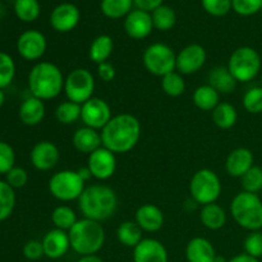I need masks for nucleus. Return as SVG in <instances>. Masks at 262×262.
I'll return each mask as SVG.
<instances>
[{
	"instance_id": "9d476101",
	"label": "nucleus",
	"mask_w": 262,
	"mask_h": 262,
	"mask_svg": "<svg viewBox=\"0 0 262 262\" xmlns=\"http://www.w3.org/2000/svg\"><path fill=\"white\" fill-rule=\"evenodd\" d=\"M95 87L94 74L86 68H76L66 77L63 91L69 101L82 105L94 97Z\"/></svg>"
},
{
	"instance_id": "f3484780",
	"label": "nucleus",
	"mask_w": 262,
	"mask_h": 262,
	"mask_svg": "<svg viewBox=\"0 0 262 262\" xmlns=\"http://www.w3.org/2000/svg\"><path fill=\"white\" fill-rule=\"evenodd\" d=\"M133 262H169L165 246L154 238H143L133 248Z\"/></svg>"
},
{
	"instance_id": "49530a36",
	"label": "nucleus",
	"mask_w": 262,
	"mask_h": 262,
	"mask_svg": "<svg viewBox=\"0 0 262 262\" xmlns=\"http://www.w3.org/2000/svg\"><path fill=\"white\" fill-rule=\"evenodd\" d=\"M23 256L30 261H37L45 256L42 242L37 239H30L23 246Z\"/></svg>"
},
{
	"instance_id": "a19ab883",
	"label": "nucleus",
	"mask_w": 262,
	"mask_h": 262,
	"mask_svg": "<svg viewBox=\"0 0 262 262\" xmlns=\"http://www.w3.org/2000/svg\"><path fill=\"white\" fill-rule=\"evenodd\" d=\"M15 164L14 148L9 143L0 141V176H7Z\"/></svg>"
},
{
	"instance_id": "423d86ee",
	"label": "nucleus",
	"mask_w": 262,
	"mask_h": 262,
	"mask_svg": "<svg viewBox=\"0 0 262 262\" xmlns=\"http://www.w3.org/2000/svg\"><path fill=\"white\" fill-rule=\"evenodd\" d=\"M228 69L239 83H247L258 76L262 67L261 55L251 46L235 49L228 60Z\"/></svg>"
},
{
	"instance_id": "6e6d98bb",
	"label": "nucleus",
	"mask_w": 262,
	"mask_h": 262,
	"mask_svg": "<svg viewBox=\"0 0 262 262\" xmlns=\"http://www.w3.org/2000/svg\"><path fill=\"white\" fill-rule=\"evenodd\" d=\"M3 14V7H2V4H0V15Z\"/></svg>"
},
{
	"instance_id": "4be33fe9",
	"label": "nucleus",
	"mask_w": 262,
	"mask_h": 262,
	"mask_svg": "<svg viewBox=\"0 0 262 262\" xmlns=\"http://www.w3.org/2000/svg\"><path fill=\"white\" fill-rule=\"evenodd\" d=\"M216 251L214 245L204 237H194L186 247V258L188 262H215Z\"/></svg>"
},
{
	"instance_id": "603ef678",
	"label": "nucleus",
	"mask_w": 262,
	"mask_h": 262,
	"mask_svg": "<svg viewBox=\"0 0 262 262\" xmlns=\"http://www.w3.org/2000/svg\"><path fill=\"white\" fill-rule=\"evenodd\" d=\"M77 262H104L101 257H99L97 255H90V256H81Z\"/></svg>"
},
{
	"instance_id": "b1692460",
	"label": "nucleus",
	"mask_w": 262,
	"mask_h": 262,
	"mask_svg": "<svg viewBox=\"0 0 262 262\" xmlns=\"http://www.w3.org/2000/svg\"><path fill=\"white\" fill-rule=\"evenodd\" d=\"M45 113L46 107L42 100L31 96L27 97L20 104L18 115H19V119L23 124L28 125V127H35L42 122L43 118H45Z\"/></svg>"
},
{
	"instance_id": "5701e85b",
	"label": "nucleus",
	"mask_w": 262,
	"mask_h": 262,
	"mask_svg": "<svg viewBox=\"0 0 262 262\" xmlns=\"http://www.w3.org/2000/svg\"><path fill=\"white\" fill-rule=\"evenodd\" d=\"M72 143L78 152L90 155L102 146L101 133L90 127H82L74 132Z\"/></svg>"
},
{
	"instance_id": "0eeeda50",
	"label": "nucleus",
	"mask_w": 262,
	"mask_h": 262,
	"mask_svg": "<svg viewBox=\"0 0 262 262\" xmlns=\"http://www.w3.org/2000/svg\"><path fill=\"white\" fill-rule=\"evenodd\" d=\"M223 191L219 176L211 169H200L192 176L189 182V194L197 205L215 204Z\"/></svg>"
},
{
	"instance_id": "a211bd4d",
	"label": "nucleus",
	"mask_w": 262,
	"mask_h": 262,
	"mask_svg": "<svg viewBox=\"0 0 262 262\" xmlns=\"http://www.w3.org/2000/svg\"><path fill=\"white\" fill-rule=\"evenodd\" d=\"M42 247L43 253L50 260H58L63 256L67 255V252L71 248V241H69L68 232L61 229L49 230L42 238Z\"/></svg>"
},
{
	"instance_id": "39448f33",
	"label": "nucleus",
	"mask_w": 262,
	"mask_h": 262,
	"mask_svg": "<svg viewBox=\"0 0 262 262\" xmlns=\"http://www.w3.org/2000/svg\"><path fill=\"white\" fill-rule=\"evenodd\" d=\"M230 215L248 232L262 229V200L256 193L239 192L230 202Z\"/></svg>"
},
{
	"instance_id": "4d7b16f0",
	"label": "nucleus",
	"mask_w": 262,
	"mask_h": 262,
	"mask_svg": "<svg viewBox=\"0 0 262 262\" xmlns=\"http://www.w3.org/2000/svg\"><path fill=\"white\" fill-rule=\"evenodd\" d=\"M261 87H262V79H261Z\"/></svg>"
},
{
	"instance_id": "c03bdc74",
	"label": "nucleus",
	"mask_w": 262,
	"mask_h": 262,
	"mask_svg": "<svg viewBox=\"0 0 262 262\" xmlns=\"http://www.w3.org/2000/svg\"><path fill=\"white\" fill-rule=\"evenodd\" d=\"M204 9L214 17H224L232 9V0H201Z\"/></svg>"
},
{
	"instance_id": "dca6fc26",
	"label": "nucleus",
	"mask_w": 262,
	"mask_h": 262,
	"mask_svg": "<svg viewBox=\"0 0 262 262\" xmlns=\"http://www.w3.org/2000/svg\"><path fill=\"white\" fill-rule=\"evenodd\" d=\"M81 19V12L71 3H63L53 9L50 14V25L56 32L67 33L77 27Z\"/></svg>"
},
{
	"instance_id": "2f4dec72",
	"label": "nucleus",
	"mask_w": 262,
	"mask_h": 262,
	"mask_svg": "<svg viewBox=\"0 0 262 262\" xmlns=\"http://www.w3.org/2000/svg\"><path fill=\"white\" fill-rule=\"evenodd\" d=\"M133 0H101V12L105 17L119 19L132 12Z\"/></svg>"
},
{
	"instance_id": "3c124183",
	"label": "nucleus",
	"mask_w": 262,
	"mask_h": 262,
	"mask_svg": "<svg viewBox=\"0 0 262 262\" xmlns=\"http://www.w3.org/2000/svg\"><path fill=\"white\" fill-rule=\"evenodd\" d=\"M78 174H79V177H81L82 179H83L84 182H89L90 179L92 178V174H91V171H90V169L87 168V166H83V168H79L78 170Z\"/></svg>"
},
{
	"instance_id": "ddd939ff",
	"label": "nucleus",
	"mask_w": 262,
	"mask_h": 262,
	"mask_svg": "<svg viewBox=\"0 0 262 262\" xmlns=\"http://www.w3.org/2000/svg\"><path fill=\"white\" fill-rule=\"evenodd\" d=\"M207 59L206 50L200 43H191L177 54L176 69L182 76H191L201 71Z\"/></svg>"
},
{
	"instance_id": "a18cd8bd",
	"label": "nucleus",
	"mask_w": 262,
	"mask_h": 262,
	"mask_svg": "<svg viewBox=\"0 0 262 262\" xmlns=\"http://www.w3.org/2000/svg\"><path fill=\"white\" fill-rule=\"evenodd\" d=\"M5 182H7L13 189L23 188L28 182V173L26 171V169L19 168V166H14V168L5 176Z\"/></svg>"
},
{
	"instance_id": "6ab92c4d",
	"label": "nucleus",
	"mask_w": 262,
	"mask_h": 262,
	"mask_svg": "<svg viewBox=\"0 0 262 262\" xmlns=\"http://www.w3.org/2000/svg\"><path fill=\"white\" fill-rule=\"evenodd\" d=\"M154 23L151 14L143 10L135 9L125 17L124 30L133 40H143L152 32Z\"/></svg>"
},
{
	"instance_id": "cd10ccee",
	"label": "nucleus",
	"mask_w": 262,
	"mask_h": 262,
	"mask_svg": "<svg viewBox=\"0 0 262 262\" xmlns=\"http://www.w3.org/2000/svg\"><path fill=\"white\" fill-rule=\"evenodd\" d=\"M114 50V41L109 35H100L90 45L89 56L95 64H102L109 60Z\"/></svg>"
},
{
	"instance_id": "e433bc0d",
	"label": "nucleus",
	"mask_w": 262,
	"mask_h": 262,
	"mask_svg": "<svg viewBox=\"0 0 262 262\" xmlns=\"http://www.w3.org/2000/svg\"><path fill=\"white\" fill-rule=\"evenodd\" d=\"M14 12L22 22H33L40 15V3L37 0H15Z\"/></svg>"
},
{
	"instance_id": "f704fd0d",
	"label": "nucleus",
	"mask_w": 262,
	"mask_h": 262,
	"mask_svg": "<svg viewBox=\"0 0 262 262\" xmlns=\"http://www.w3.org/2000/svg\"><path fill=\"white\" fill-rule=\"evenodd\" d=\"M161 89L170 97H179L186 91V81L179 72H171L161 77Z\"/></svg>"
},
{
	"instance_id": "c756f323",
	"label": "nucleus",
	"mask_w": 262,
	"mask_h": 262,
	"mask_svg": "<svg viewBox=\"0 0 262 262\" xmlns=\"http://www.w3.org/2000/svg\"><path fill=\"white\" fill-rule=\"evenodd\" d=\"M142 232L143 230L138 227L137 223L127 220L118 227L117 238L119 243H122L125 247L135 248L143 239Z\"/></svg>"
},
{
	"instance_id": "c9c22d12",
	"label": "nucleus",
	"mask_w": 262,
	"mask_h": 262,
	"mask_svg": "<svg viewBox=\"0 0 262 262\" xmlns=\"http://www.w3.org/2000/svg\"><path fill=\"white\" fill-rule=\"evenodd\" d=\"M15 207L14 189L4 181H0V222L7 220Z\"/></svg>"
},
{
	"instance_id": "58836bf2",
	"label": "nucleus",
	"mask_w": 262,
	"mask_h": 262,
	"mask_svg": "<svg viewBox=\"0 0 262 262\" xmlns=\"http://www.w3.org/2000/svg\"><path fill=\"white\" fill-rule=\"evenodd\" d=\"M15 77V63L12 56L0 51V90L10 86Z\"/></svg>"
},
{
	"instance_id": "37998d69",
	"label": "nucleus",
	"mask_w": 262,
	"mask_h": 262,
	"mask_svg": "<svg viewBox=\"0 0 262 262\" xmlns=\"http://www.w3.org/2000/svg\"><path fill=\"white\" fill-rule=\"evenodd\" d=\"M262 0H232V9L237 14L250 17L261 12Z\"/></svg>"
},
{
	"instance_id": "7c9ffc66",
	"label": "nucleus",
	"mask_w": 262,
	"mask_h": 262,
	"mask_svg": "<svg viewBox=\"0 0 262 262\" xmlns=\"http://www.w3.org/2000/svg\"><path fill=\"white\" fill-rule=\"evenodd\" d=\"M77 222L78 219H77L76 211L68 205H59L51 212V223L56 229L68 232Z\"/></svg>"
},
{
	"instance_id": "473e14b6",
	"label": "nucleus",
	"mask_w": 262,
	"mask_h": 262,
	"mask_svg": "<svg viewBox=\"0 0 262 262\" xmlns=\"http://www.w3.org/2000/svg\"><path fill=\"white\" fill-rule=\"evenodd\" d=\"M154 28L159 31H169L176 26L177 14L173 8L168 5H160L151 13Z\"/></svg>"
},
{
	"instance_id": "393cba45",
	"label": "nucleus",
	"mask_w": 262,
	"mask_h": 262,
	"mask_svg": "<svg viewBox=\"0 0 262 262\" xmlns=\"http://www.w3.org/2000/svg\"><path fill=\"white\" fill-rule=\"evenodd\" d=\"M207 81L211 87H214L219 94L229 95L237 87L238 82L235 81L234 77L229 72L228 67H215L210 71L209 76H207Z\"/></svg>"
},
{
	"instance_id": "79ce46f5",
	"label": "nucleus",
	"mask_w": 262,
	"mask_h": 262,
	"mask_svg": "<svg viewBox=\"0 0 262 262\" xmlns=\"http://www.w3.org/2000/svg\"><path fill=\"white\" fill-rule=\"evenodd\" d=\"M245 247V253L252 256L255 258L262 257V232L256 230V232H250V234L246 237L243 242Z\"/></svg>"
},
{
	"instance_id": "f03ea898",
	"label": "nucleus",
	"mask_w": 262,
	"mask_h": 262,
	"mask_svg": "<svg viewBox=\"0 0 262 262\" xmlns=\"http://www.w3.org/2000/svg\"><path fill=\"white\" fill-rule=\"evenodd\" d=\"M78 207L83 217L101 223L115 214L118 209V196L110 187L92 184L84 188L78 199Z\"/></svg>"
},
{
	"instance_id": "72a5a7b5",
	"label": "nucleus",
	"mask_w": 262,
	"mask_h": 262,
	"mask_svg": "<svg viewBox=\"0 0 262 262\" xmlns=\"http://www.w3.org/2000/svg\"><path fill=\"white\" fill-rule=\"evenodd\" d=\"M55 118L61 124H73L81 120V105L69 100L60 102L55 109Z\"/></svg>"
},
{
	"instance_id": "a878e982",
	"label": "nucleus",
	"mask_w": 262,
	"mask_h": 262,
	"mask_svg": "<svg viewBox=\"0 0 262 262\" xmlns=\"http://www.w3.org/2000/svg\"><path fill=\"white\" fill-rule=\"evenodd\" d=\"M200 220H201L202 225L207 229L219 230L227 224V212L216 202L205 205L200 211Z\"/></svg>"
},
{
	"instance_id": "09e8293b",
	"label": "nucleus",
	"mask_w": 262,
	"mask_h": 262,
	"mask_svg": "<svg viewBox=\"0 0 262 262\" xmlns=\"http://www.w3.org/2000/svg\"><path fill=\"white\" fill-rule=\"evenodd\" d=\"M163 2L164 0H133V4L137 7V9L147 13H152L156 8L163 5Z\"/></svg>"
},
{
	"instance_id": "de8ad7c7",
	"label": "nucleus",
	"mask_w": 262,
	"mask_h": 262,
	"mask_svg": "<svg viewBox=\"0 0 262 262\" xmlns=\"http://www.w3.org/2000/svg\"><path fill=\"white\" fill-rule=\"evenodd\" d=\"M97 76L101 79L102 82H112L114 81L115 76H117V69L109 61H105V63L99 64L97 66Z\"/></svg>"
},
{
	"instance_id": "864d4df0",
	"label": "nucleus",
	"mask_w": 262,
	"mask_h": 262,
	"mask_svg": "<svg viewBox=\"0 0 262 262\" xmlns=\"http://www.w3.org/2000/svg\"><path fill=\"white\" fill-rule=\"evenodd\" d=\"M4 101H5L4 91H3V90H0V109H2V106L4 105Z\"/></svg>"
},
{
	"instance_id": "c85d7f7f",
	"label": "nucleus",
	"mask_w": 262,
	"mask_h": 262,
	"mask_svg": "<svg viewBox=\"0 0 262 262\" xmlns=\"http://www.w3.org/2000/svg\"><path fill=\"white\" fill-rule=\"evenodd\" d=\"M214 124L220 129H230L237 124L238 112L229 102H220L211 112Z\"/></svg>"
},
{
	"instance_id": "7ed1b4c3",
	"label": "nucleus",
	"mask_w": 262,
	"mask_h": 262,
	"mask_svg": "<svg viewBox=\"0 0 262 262\" xmlns=\"http://www.w3.org/2000/svg\"><path fill=\"white\" fill-rule=\"evenodd\" d=\"M64 78L60 68L50 61H38L28 73V90L37 99L53 100L64 90Z\"/></svg>"
},
{
	"instance_id": "4c0bfd02",
	"label": "nucleus",
	"mask_w": 262,
	"mask_h": 262,
	"mask_svg": "<svg viewBox=\"0 0 262 262\" xmlns=\"http://www.w3.org/2000/svg\"><path fill=\"white\" fill-rule=\"evenodd\" d=\"M241 186L245 192L256 193L262 191V168L253 165L245 176L241 178Z\"/></svg>"
},
{
	"instance_id": "f257e3e1",
	"label": "nucleus",
	"mask_w": 262,
	"mask_h": 262,
	"mask_svg": "<svg viewBox=\"0 0 262 262\" xmlns=\"http://www.w3.org/2000/svg\"><path fill=\"white\" fill-rule=\"evenodd\" d=\"M141 130V123L135 115L128 113L114 115L100 132L102 146L115 155L127 154L138 143Z\"/></svg>"
},
{
	"instance_id": "aec40b11",
	"label": "nucleus",
	"mask_w": 262,
	"mask_h": 262,
	"mask_svg": "<svg viewBox=\"0 0 262 262\" xmlns=\"http://www.w3.org/2000/svg\"><path fill=\"white\" fill-rule=\"evenodd\" d=\"M253 165H255V158L252 151L247 147H238L232 150L225 161L227 173L232 178L241 179Z\"/></svg>"
},
{
	"instance_id": "412c9836",
	"label": "nucleus",
	"mask_w": 262,
	"mask_h": 262,
	"mask_svg": "<svg viewBox=\"0 0 262 262\" xmlns=\"http://www.w3.org/2000/svg\"><path fill=\"white\" fill-rule=\"evenodd\" d=\"M135 222L138 227L147 233H155L163 228L164 214L159 206L154 204H145L136 211Z\"/></svg>"
},
{
	"instance_id": "1a4fd4ad",
	"label": "nucleus",
	"mask_w": 262,
	"mask_h": 262,
	"mask_svg": "<svg viewBox=\"0 0 262 262\" xmlns=\"http://www.w3.org/2000/svg\"><path fill=\"white\" fill-rule=\"evenodd\" d=\"M142 61L148 73L156 77H164L176 71L177 54L166 43L155 42L146 48Z\"/></svg>"
},
{
	"instance_id": "5fc2aeb1",
	"label": "nucleus",
	"mask_w": 262,
	"mask_h": 262,
	"mask_svg": "<svg viewBox=\"0 0 262 262\" xmlns=\"http://www.w3.org/2000/svg\"><path fill=\"white\" fill-rule=\"evenodd\" d=\"M215 262H228V261L225 260V258L223 257V256H219V255H217V256H216V258H215Z\"/></svg>"
},
{
	"instance_id": "bb28decb",
	"label": "nucleus",
	"mask_w": 262,
	"mask_h": 262,
	"mask_svg": "<svg viewBox=\"0 0 262 262\" xmlns=\"http://www.w3.org/2000/svg\"><path fill=\"white\" fill-rule=\"evenodd\" d=\"M193 104L197 109L202 112H212L220 104V94L214 87L207 84H201L193 92Z\"/></svg>"
},
{
	"instance_id": "8fccbe9b",
	"label": "nucleus",
	"mask_w": 262,
	"mask_h": 262,
	"mask_svg": "<svg viewBox=\"0 0 262 262\" xmlns=\"http://www.w3.org/2000/svg\"><path fill=\"white\" fill-rule=\"evenodd\" d=\"M228 262H260L258 258L252 257V256L247 255V253H239V255L234 256L233 258H230Z\"/></svg>"
},
{
	"instance_id": "13d9d810",
	"label": "nucleus",
	"mask_w": 262,
	"mask_h": 262,
	"mask_svg": "<svg viewBox=\"0 0 262 262\" xmlns=\"http://www.w3.org/2000/svg\"><path fill=\"white\" fill-rule=\"evenodd\" d=\"M261 13H262V8H261Z\"/></svg>"
},
{
	"instance_id": "4468645a",
	"label": "nucleus",
	"mask_w": 262,
	"mask_h": 262,
	"mask_svg": "<svg viewBox=\"0 0 262 262\" xmlns=\"http://www.w3.org/2000/svg\"><path fill=\"white\" fill-rule=\"evenodd\" d=\"M48 41L43 33L36 30L25 31L17 40V51L25 60H40L46 53Z\"/></svg>"
},
{
	"instance_id": "6e6552de",
	"label": "nucleus",
	"mask_w": 262,
	"mask_h": 262,
	"mask_svg": "<svg viewBox=\"0 0 262 262\" xmlns=\"http://www.w3.org/2000/svg\"><path fill=\"white\" fill-rule=\"evenodd\" d=\"M86 182L79 177L77 170H60L49 179V192L54 199L61 202L78 201L86 188Z\"/></svg>"
},
{
	"instance_id": "ea45409f",
	"label": "nucleus",
	"mask_w": 262,
	"mask_h": 262,
	"mask_svg": "<svg viewBox=\"0 0 262 262\" xmlns=\"http://www.w3.org/2000/svg\"><path fill=\"white\" fill-rule=\"evenodd\" d=\"M243 107L250 114H261L262 113V87L256 86L247 90L242 99Z\"/></svg>"
},
{
	"instance_id": "f8f14e48",
	"label": "nucleus",
	"mask_w": 262,
	"mask_h": 262,
	"mask_svg": "<svg viewBox=\"0 0 262 262\" xmlns=\"http://www.w3.org/2000/svg\"><path fill=\"white\" fill-rule=\"evenodd\" d=\"M87 168L91 171L92 178L97 181H106L112 178L117 170V156L114 152L101 146L89 155Z\"/></svg>"
},
{
	"instance_id": "9b49d317",
	"label": "nucleus",
	"mask_w": 262,
	"mask_h": 262,
	"mask_svg": "<svg viewBox=\"0 0 262 262\" xmlns=\"http://www.w3.org/2000/svg\"><path fill=\"white\" fill-rule=\"evenodd\" d=\"M112 118V107L100 97H92L81 105V122L84 127L101 130Z\"/></svg>"
},
{
	"instance_id": "20e7f679",
	"label": "nucleus",
	"mask_w": 262,
	"mask_h": 262,
	"mask_svg": "<svg viewBox=\"0 0 262 262\" xmlns=\"http://www.w3.org/2000/svg\"><path fill=\"white\" fill-rule=\"evenodd\" d=\"M71 248L81 256L96 255L105 243V229L101 223L91 219H78L68 230Z\"/></svg>"
},
{
	"instance_id": "2eb2a0df",
	"label": "nucleus",
	"mask_w": 262,
	"mask_h": 262,
	"mask_svg": "<svg viewBox=\"0 0 262 262\" xmlns=\"http://www.w3.org/2000/svg\"><path fill=\"white\" fill-rule=\"evenodd\" d=\"M31 164L40 171H48L55 168L60 160V152L55 143L50 141H40L30 152Z\"/></svg>"
}]
</instances>
